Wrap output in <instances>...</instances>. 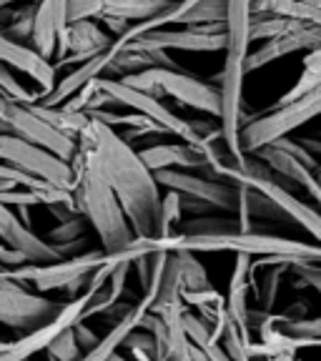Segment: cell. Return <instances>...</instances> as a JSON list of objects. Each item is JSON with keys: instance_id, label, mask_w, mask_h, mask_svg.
<instances>
[{"instance_id": "cell-1", "label": "cell", "mask_w": 321, "mask_h": 361, "mask_svg": "<svg viewBox=\"0 0 321 361\" xmlns=\"http://www.w3.org/2000/svg\"><path fill=\"white\" fill-rule=\"evenodd\" d=\"M80 146L96 158L98 169L119 196L135 238L161 236V193H158L156 173L141 161L138 151L121 138L108 126L90 121V126L78 138Z\"/></svg>"}, {"instance_id": "cell-2", "label": "cell", "mask_w": 321, "mask_h": 361, "mask_svg": "<svg viewBox=\"0 0 321 361\" xmlns=\"http://www.w3.org/2000/svg\"><path fill=\"white\" fill-rule=\"evenodd\" d=\"M251 20L254 11L251 3H229V43H226V61L221 71V116L219 130L221 143L234 158V164L243 169L248 156L241 148L243 130V78H246L248 45H251Z\"/></svg>"}, {"instance_id": "cell-3", "label": "cell", "mask_w": 321, "mask_h": 361, "mask_svg": "<svg viewBox=\"0 0 321 361\" xmlns=\"http://www.w3.org/2000/svg\"><path fill=\"white\" fill-rule=\"evenodd\" d=\"M75 171V209L90 224V228L101 236V248L106 256H116L135 241V233L128 224L119 196L98 169L96 158L78 143V156L73 158Z\"/></svg>"}, {"instance_id": "cell-4", "label": "cell", "mask_w": 321, "mask_h": 361, "mask_svg": "<svg viewBox=\"0 0 321 361\" xmlns=\"http://www.w3.org/2000/svg\"><path fill=\"white\" fill-rule=\"evenodd\" d=\"M128 88L141 90L146 96L164 98L171 96L174 101L183 103L188 108L209 113V116H221V90L214 88L211 83H203L196 75L186 73V71H146V73L128 75V78H119Z\"/></svg>"}, {"instance_id": "cell-5", "label": "cell", "mask_w": 321, "mask_h": 361, "mask_svg": "<svg viewBox=\"0 0 321 361\" xmlns=\"http://www.w3.org/2000/svg\"><path fill=\"white\" fill-rule=\"evenodd\" d=\"M321 116V88L311 90L309 96L299 98V101L289 103V106L271 108L266 116L254 118L243 123L241 130V148L243 153H259L269 148L271 143L286 138V133L301 128L306 121Z\"/></svg>"}, {"instance_id": "cell-6", "label": "cell", "mask_w": 321, "mask_h": 361, "mask_svg": "<svg viewBox=\"0 0 321 361\" xmlns=\"http://www.w3.org/2000/svg\"><path fill=\"white\" fill-rule=\"evenodd\" d=\"M61 309L63 304L30 291L25 283L13 281L8 271H0V324H6L8 329H16L25 336L51 322Z\"/></svg>"}, {"instance_id": "cell-7", "label": "cell", "mask_w": 321, "mask_h": 361, "mask_svg": "<svg viewBox=\"0 0 321 361\" xmlns=\"http://www.w3.org/2000/svg\"><path fill=\"white\" fill-rule=\"evenodd\" d=\"M98 83H101V88L106 90L108 96L119 103V106L128 108V111H133V113H141L143 118H148L156 126H161L166 133L174 135V138H178L181 143H188V146H196L203 151L206 138L196 133V128L191 126V121L178 118L169 106H164L161 98L146 96V93H141V90L128 88V85L121 83L119 78H101Z\"/></svg>"}, {"instance_id": "cell-8", "label": "cell", "mask_w": 321, "mask_h": 361, "mask_svg": "<svg viewBox=\"0 0 321 361\" xmlns=\"http://www.w3.org/2000/svg\"><path fill=\"white\" fill-rule=\"evenodd\" d=\"M0 161L16 166V169L25 171V173L35 176V178L48 180L51 186L61 188V191H75L73 166L13 133H0Z\"/></svg>"}, {"instance_id": "cell-9", "label": "cell", "mask_w": 321, "mask_h": 361, "mask_svg": "<svg viewBox=\"0 0 321 361\" xmlns=\"http://www.w3.org/2000/svg\"><path fill=\"white\" fill-rule=\"evenodd\" d=\"M106 264V251L96 248V251H83V254L73 256V259L58 261V264H48V266H38V264H28L20 266L16 271H8L13 281L20 283H33V288L38 293L45 291H58V288H66L68 283L78 281V279H88L98 266Z\"/></svg>"}, {"instance_id": "cell-10", "label": "cell", "mask_w": 321, "mask_h": 361, "mask_svg": "<svg viewBox=\"0 0 321 361\" xmlns=\"http://www.w3.org/2000/svg\"><path fill=\"white\" fill-rule=\"evenodd\" d=\"M3 126H6L8 133L53 153V156H58L66 164H73V158L78 156V141L71 138V135L61 133L58 128H53L51 123H45L33 108L11 103L6 111V118H3Z\"/></svg>"}, {"instance_id": "cell-11", "label": "cell", "mask_w": 321, "mask_h": 361, "mask_svg": "<svg viewBox=\"0 0 321 361\" xmlns=\"http://www.w3.org/2000/svg\"><path fill=\"white\" fill-rule=\"evenodd\" d=\"M156 180L158 186L203 203L211 211H219V214H236L238 211V186L224 183L221 178H206V176H196L191 171H158Z\"/></svg>"}, {"instance_id": "cell-12", "label": "cell", "mask_w": 321, "mask_h": 361, "mask_svg": "<svg viewBox=\"0 0 321 361\" xmlns=\"http://www.w3.org/2000/svg\"><path fill=\"white\" fill-rule=\"evenodd\" d=\"M93 296H96V293L85 291L78 299L66 301L63 309L58 311L48 324H43V326L35 329V331L20 336L18 341H11V346L0 354V361H28L30 356L38 354V351H48V346H51L56 338H61L63 334L71 331L75 324L83 322V316H85V311H88L90 301H93Z\"/></svg>"}, {"instance_id": "cell-13", "label": "cell", "mask_w": 321, "mask_h": 361, "mask_svg": "<svg viewBox=\"0 0 321 361\" xmlns=\"http://www.w3.org/2000/svg\"><path fill=\"white\" fill-rule=\"evenodd\" d=\"M186 304H171L166 309L148 314L143 331L156 338V361H193V344L186 334Z\"/></svg>"}, {"instance_id": "cell-14", "label": "cell", "mask_w": 321, "mask_h": 361, "mask_svg": "<svg viewBox=\"0 0 321 361\" xmlns=\"http://www.w3.org/2000/svg\"><path fill=\"white\" fill-rule=\"evenodd\" d=\"M0 241L6 243V246L16 248V251H20V254H25L30 264L48 266L66 261L56 246H51L45 238H40L33 228L23 224L16 211L3 206V203H0Z\"/></svg>"}, {"instance_id": "cell-15", "label": "cell", "mask_w": 321, "mask_h": 361, "mask_svg": "<svg viewBox=\"0 0 321 361\" xmlns=\"http://www.w3.org/2000/svg\"><path fill=\"white\" fill-rule=\"evenodd\" d=\"M226 43H229V35H206L196 33L191 28L183 30H156V33H148L143 38H138L135 43L126 45V48H133V51H191V53H216L226 51Z\"/></svg>"}, {"instance_id": "cell-16", "label": "cell", "mask_w": 321, "mask_h": 361, "mask_svg": "<svg viewBox=\"0 0 321 361\" xmlns=\"http://www.w3.org/2000/svg\"><path fill=\"white\" fill-rule=\"evenodd\" d=\"M0 63L13 68V71H20V73H25L30 80H35V83L40 85V93H43V96H48L58 85V78H56L58 71L53 63L43 61L30 45L16 43V40H11L3 33H0Z\"/></svg>"}, {"instance_id": "cell-17", "label": "cell", "mask_w": 321, "mask_h": 361, "mask_svg": "<svg viewBox=\"0 0 321 361\" xmlns=\"http://www.w3.org/2000/svg\"><path fill=\"white\" fill-rule=\"evenodd\" d=\"M321 48V28H314V25H304L299 23L293 30L284 33L281 38H274L269 43H264L259 51L248 53V61H246V71H259L264 68L266 63H274L279 58L289 56V53H296V51H319Z\"/></svg>"}, {"instance_id": "cell-18", "label": "cell", "mask_w": 321, "mask_h": 361, "mask_svg": "<svg viewBox=\"0 0 321 361\" xmlns=\"http://www.w3.org/2000/svg\"><path fill=\"white\" fill-rule=\"evenodd\" d=\"M63 30H68L66 0H45V3H38L30 48H33L43 61H48V63L56 61L58 38H61Z\"/></svg>"}, {"instance_id": "cell-19", "label": "cell", "mask_w": 321, "mask_h": 361, "mask_svg": "<svg viewBox=\"0 0 321 361\" xmlns=\"http://www.w3.org/2000/svg\"><path fill=\"white\" fill-rule=\"evenodd\" d=\"M141 161L153 171H196V169H209V156L206 151L188 143H156L138 151Z\"/></svg>"}, {"instance_id": "cell-20", "label": "cell", "mask_w": 321, "mask_h": 361, "mask_svg": "<svg viewBox=\"0 0 321 361\" xmlns=\"http://www.w3.org/2000/svg\"><path fill=\"white\" fill-rule=\"evenodd\" d=\"M256 156L261 158V164H264L266 169H269L274 176H281V178H289V180H293V183L304 186L306 191L311 193V198H314V201L321 206V183H319V176L311 173L309 166L301 164L299 158L291 156V153H286V151H281V148H277V146L264 148V151H259Z\"/></svg>"}, {"instance_id": "cell-21", "label": "cell", "mask_w": 321, "mask_h": 361, "mask_svg": "<svg viewBox=\"0 0 321 361\" xmlns=\"http://www.w3.org/2000/svg\"><path fill=\"white\" fill-rule=\"evenodd\" d=\"M113 45V38L103 30L98 20H83L68 25V56L96 58ZM66 56V58H68Z\"/></svg>"}, {"instance_id": "cell-22", "label": "cell", "mask_w": 321, "mask_h": 361, "mask_svg": "<svg viewBox=\"0 0 321 361\" xmlns=\"http://www.w3.org/2000/svg\"><path fill=\"white\" fill-rule=\"evenodd\" d=\"M169 8V0H106L101 18H119L131 25L146 23Z\"/></svg>"}, {"instance_id": "cell-23", "label": "cell", "mask_w": 321, "mask_h": 361, "mask_svg": "<svg viewBox=\"0 0 321 361\" xmlns=\"http://www.w3.org/2000/svg\"><path fill=\"white\" fill-rule=\"evenodd\" d=\"M131 266H133L131 261L116 264V269H113L106 288H103V291H98L96 296H93V301H90L88 311H85V316H83V322H88L90 316H106L113 306L121 304V296H123V291H126V279H128Z\"/></svg>"}, {"instance_id": "cell-24", "label": "cell", "mask_w": 321, "mask_h": 361, "mask_svg": "<svg viewBox=\"0 0 321 361\" xmlns=\"http://www.w3.org/2000/svg\"><path fill=\"white\" fill-rule=\"evenodd\" d=\"M316 88H321V48H319V51H314V53H309V56L304 58V73H301V78L296 80V85H293V88H289L286 93L279 98L274 108L289 106V103L309 96L311 90H316Z\"/></svg>"}, {"instance_id": "cell-25", "label": "cell", "mask_w": 321, "mask_h": 361, "mask_svg": "<svg viewBox=\"0 0 321 361\" xmlns=\"http://www.w3.org/2000/svg\"><path fill=\"white\" fill-rule=\"evenodd\" d=\"M216 23H229V3H221V0H191L186 16L181 18V25H186V28L216 25Z\"/></svg>"}, {"instance_id": "cell-26", "label": "cell", "mask_w": 321, "mask_h": 361, "mask_svg": "<svg viewBox=\"0 0 321 361\" xmlns=\"http://www.w3.org/2000/svg\"><path fill=\"white\" fill-rule=\"evenodd\" d=\"M183 236H229V233H243L238 219H221V216H198V219L183 221L178 228Z\"/></svg>"}, {"instance_id": "cell-27", "label": "cell", "mask_w": 321, "mask_h": 361, "mask_svg": "<svg viewBox=\"0 0 321 361\" xmlns=\"http://www.w3.org/2000/svg\"><path fill=\"white\" fill-rule=\"evenodd\" d=\"M33 111L38 113L45 123H51L53 128L71 135L75 141H78L80 135H83V130L90 126V118L85 113H68V111H63V108H43V106H33Z\"/></svg>"}, {"instance_id": "cell-28", "label": "cell", "mask_w": 321, "mask_h": 361, "mask_svg": "<svg viewBox=\"0 0 321 361\" xmlns=\"http://www.w3.org/2000/svg\"><path fill=\"white\" fill-rule=\"evenodd\" d=\"M0 98L8 103H16V106H25V108H33L40 103L43 93H35V90H28L20 80L16 78L13 73V68L3 66L0 63Z\"/></svg>"}, {"instance_id": "cell-29", "label": "cell", "mask_w": 321, "mask_h": 361, "mask_svg": "<svg viewBox=\"0 0 321 361\" xmlns=\"http://www.w3.org/2000/svg\"><path fill=\"white\" fill-rule=\"evenodd\" d=\"M176 259H178L181 274H183L186 291H209L211 288L209 274H206L201 261L196 259V254H191V251H176Z\"/></svg>"}, {"instance_id": "cell-30", "label": "cell", "mask_w": 321, "mask_h": 361, "mask_svg": "<svg viewBox=\"0 0 321 361\" xmlns=\"http://www.w3.org/2000/svg\"><path fill=\"white\" fill-rule=\"evenodd\" d=\"M35 11H38V3L16 8L11 23H8L0 33L8 35L11 40H16V43H23V40H28L30 43V38H33V25H35Z\"/></svg>"}, {"instance_id": "cell-31", "label": "cell", "mask_w": 321, "mask_h": 361, "mask_svg": "<svg viewBox=\"0 0 321 361\" xmlns=\"http://www.w3.org/2000/svg\"><path fill=\"white\" fill-rule=\"evenodd\" d=\"M88 226L90 224L83 219V216H75V219L66 221V224H58L56 228H51L48 236H45V241L56 248L68 246V243H75L78 238H83L85 231H88Z\"/></svg>"}, {"instance_id": "cell-32", "label": "cell", "mask_w": 321, "mask_h": 361, "mask_svg": "<svg viewBox=\"0 0 321 361\" xmlns=\"http://www.w3.org/2000/svg\"><path fill=\"white\" fill-rule=\"evenodd\" d=\"M181 201H183V196L176 191H166L164 201H161V236L158 238H169L174 236V226L181 224V214H183V209H181Z\"/></svg>"}, {"instance_id": "cell-33", "label": "cell", "mask_w": 321, "mask_h": 361, "mask_svg": "<svg viewBox=\"0 0 321 361\" xmlns=\"http://www.w3.org/2000/svg\"><path fill=\"white\" fill-rule=\"evenodd\" d=\"M45 354H48V361H78L83 356V349H80L78 338H75L73 329H71L61 338H56Z\"/></svg>"}, {"instance_id": "cell-34", "label": "cell", "mask_w": 321, "mask_h": 361, "mask_svg": "<svg viewBox=\"0 0 321 361\" xmlns=\"http://www.w3.org/2000/svg\"><path fill=\"white\" fill-rule=\"evenodd\" d=\"M103 6L106 0H96V3H85V0H66V16L68 25L83 20H98L103 16Z\"/></svg>"}, {"instance_id": "cell-35", "label": "cell", "mask_w": 321, "mask_h": 361, "mask_svg": "<svg viewBox=\"0 0 321 361\" xmlns=\"http://www.w3.org/2000/svg\"><path fill=\"white\" fill-rule=\"evenodd\" d=\"M284 274V266H274V269L266 274V279L261 281L259 286V301L264 306V314H269L274 301H277V291H279V279Z\"/></svg>"}, {"instance_id": "cell-36", "label": "cell", "mask_w": 321, "mask_h": 361, "mask_svg": "<svg viewBox=\"0 0 321 361\" xmlns=\"http://www.w3.org/2000/svg\"><path fill=\"white\" fill-rule=\"evenodd\" d=\"M28 256L20 254V251H16V248L6 246V243H0V266L6 271H16L20 269V266H28Z\"/></svg>"}, {"instance_id": "cell-37", "label": "cell", "mask_w": 321, "mask_h": 361, "mask_svg": "<svg viewBox=\"0 0 321 361\" xmlns=\"http://www.w3.org/2000/svg\"><path fill=\"white\" fill-rule=\"evenodd\" d=\"M73 334H75V338H78V344H80V349H83V354H85V351H90V349H96V346L101 344V338H103V336H98V334L93 331V329H90L85 322L75 324Z\"/></svg>"}, {"instance_id": "cell-38", "label": "cell", "mask_w": 321, "mask_h": 361, "mask_svg": "<svg viewBox=\"0 0 321 361\" xmlns=\"http://www.w3.org/2000/svg\"><path fill=\"white\" fill-rule=\"evenodd\" d=\"M135 271H138V281H141V288L146 291L151 286V274H153V254H146L141 259L133 261Z\"/></svg>"}, {"instance_id": "cell-39", "label": "cell", "mask_w": 321, "mask_h": 361, "mask_svg": "<svg viewBox=\"0 0 321 361\" xmlns=\"http://www.w3.org/2000/svg\"><path fill=\"white\" fill-rule=\"evenodd\" d=\"M8 106H11V103H8V101H3V98H0V123H3V118H6V111H8Z\"/></svg>"}, {"instance_id": "cell-40", "label": "cell", "mask_w": 321, "mask_h": 361, "mask_svg": "<svg viewBox=\"0 0 321 361\" xmlns=\"http://www.w3.org/2000/svg\"><path fill=\"white\" fill-rule=\"evenodd\" d=\"M269 361H296V359H293V354H281V356H271Z\"/></svg>"}, {"instance_id": "cell-41", "label": "cell", "mask_w": 321, "mask_h": 361, "mask_svg": "<svg viewBox=\"0 0 321 361\" xmlns=\"http://www.w3.org/2000/svg\"><path fill=\"white\" fill-rule=\"evenodd\" d=\"M108 361H128V359H126V356H121V354H116V356H111Z\"/></svg>"}, {"instance_id": "cell-42", "label": "cell", "mask_w": 321, "mask_h": 361, "mask_svg": "<svg viewBox=\"0 0 321 361\" xmlns=\"http://www.w3.org/2000/svg\"><path fill=\"white\" fill-rule=\"evenodd\" d=\"M8 6H11V0H0V11H6Z\"/></svg>"}, {"instance_id": "cell-43", "label": "cell", "mask_w": 321, "mask_h": 361, "mask_svg": "<svg viewBox=\"0 0 321 361\" xmlns=\"http://www.w3.org/2000/svg\"><path fill=\"white\" fill-rule=\"evenodd\" d=\"M0 133H8V130H6V126H3V123H0Z\"/></svg>"}, {"instance_id": "cell-44", "label": "cell", "mask_w": 321, "mask_h": 361, "mask_svg": "<svg viewBox=\"0 0 321 361\" xmlns=\"http://www.w3.org/2000/svg\"><path fill=\"white\" fill-rule=\"evenodd\" d=\"M319 183H321V171H319Z\"/></svg>"}, {"instance_id": "cell-45", "label": "cell", "mask_w": 321, "mask_h": 361, "mask_svg": "<svg viewBox=\"0 0 321 361\" xmlns=\"http://www.w3.org/2000/svg\"><path fill=\"white\" fill-rule=\"evenodd\" d=\"M0 269H3V266H0Z\"/></svg>"}]
</instances>
